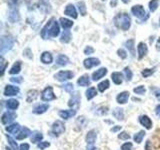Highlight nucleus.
<instances>
[{
  "label": "nucleus",
  "mask_w": 160,
  "mask_h": 150,
  "mask_svg": "<svg viewBox=\"0 0 160 150\" xmlns=\"http://www.w3.org/2000/svg\"><path fill=\"white\" fill-rule=\"evenodd\" d=\"M60 33V27L55 18H51L41 30V37L43 39H49L51 37H57Z\"/></svg>",
  "instance_id": "obj_1"
},
{
  "label": "nucleus",
  "mask_w": 160,
  "mask_h": 150,
  "mask_svg": "<svg viewBox=\"0 0 160 150\" xmlns=\"http://www.w3.org/2000/svg\"><path fill=\"white\" fill-rule=\"evenodd\" d=\"M114 23L119 29L127 31L131 26V18L127 13H118L114 17Z\"/></svg>",
  "instance_id": "obj_2"
},
{
  "label": "nucleus",
  "mask_w": 160,
  "mask_h": 150,
  "mask_svg": "<svg viewBox=\"0 0 160 150\" xmlns=\"http://www.w3.org/2000/svg\"><path fill=\"white\" fill-rule=\"evenodd\" d=\"M14 45V39L9 35H3L1 37V44H0V53L2 55L11 50Z\"/></svg>",
  "instance_id": "obj_3"
},
{
  "label": "nucleus",
  "mask_w": 160,
  "mask_h": 150,
  "mask_svg": "<svg viewBox=\"0 0 160 150\" xmlns=\"http://www.w3.org/2000/svg\"><path fill=\"white\" fill-rule=\"evenodd\" d=\"M131 12L135 17L142 20V21H144V20H146L148 18V14L145 11V9L143 8L142 5H134L131 8Z\"/></svg>",
  "instance_id": "obj_4"
},
{
  "label": "nucleus",
  "mask_w": 160,
  "mask_h": 150,
  "mask_svg": "<svg viewBox=\"0 0 160 150\" xmlns=\"http://www.w3.org/2000/svg\"><path fill=\"white\" fill-rule=\"evenodd\" d=\"M73 76H74V73L72 71H69V70H62V71H59L55 74L54 78L60 82H64V81H67L69 79H72Z\"/></svg>",
  "instance_id": "obj_5"
},
{
  "label": "nucleus",
  "mask_w": 160,
  "mask_h": 150,
  "mask_svg": "<svg viewBox=\"0 0 160 150\" xmlns=\"http://www.w3.org/2000/svg\"><path fill=\"white\" fill-rule=\"evenodd\" d=\"M64 132H65V125L62 121L57 120V121H55L52 124L51 133L54 135V136H59V135H61Z\"/></svg>",
  "instance_id": "obj_6"
},
{
  "label": "nucleus",
  "mask_w": 160,
  "mask_h": 150,
  "mask_svg": "<svg viewBox=\"0 0 160 150\" xmlns=\"http://www.w3.org/2000/svg\"><path fill=\"white\" fill-rule=\"evenodd\" d=\"M41 99L43 101H50V100L56 99V96L53 92V88L51 86H47L41 93Z\"/></svg>",
  "instance_id": "obj_7"
},
{
  "label": "nucleus",
  "mask_w": 160,
  "mask_h": 150,
  "mask_svg": "<svg viewBox=\"0 0 160 150\" xmlns=\"http://www.w3.org/2000/svg\"><path fill=\"white\" fill-rule=\"evenodd\" d=\"M100 64V60L98 58L95 57H89L87 59H85L83 61V65L86 69H91L94 66H97Z\"/></svg>",
  "instance_id": "obj_8"
},
{
  "label": "nucleus",
  "mask_w": 160,
  "mask_h": 150,
  "mask_svg": "<svg viewBox=\"0 0 160 150\" xmlns=\"http://www.w3.org/2000/svg\"><path fill=\"white\" fill-rule=\"evenodd\" d=\"M16 118V114L14 112H10V111H7L2 114V117H1V122L2 124L4 125H7L9 123H11L13 120Z\"/></svg>",
  "instance_id": "obj_9"
},
{
  "label": "nucleus",
  "mask_w": 160,
  "mask_h": 150,
  "mask_svg": "<svg viewBox=\"0 0 160 150\" xmlns=\"http://www.w3.org/2000/svg\"><path fill=\"white\" fill-rule=\"evenodd\" d=\"M20 19V14L19 11L16 7L14 8H10V11L8 14V20L11 23H15V22H18Z\"/></svg>",
  "instance_id": "obj_10"
},
{
  "label": "nucleus",
  "mask_w": 160,
  "mask_h": 150,
  "mask_svg": "<svg viewBox=\"0 0 160 150\" xmlns=\"http://www.w3.org/2000/svg\"><path fill=\"white\" fill-rule=\"evenodd\" d=\"M64 14L67 15V16L71 17L73 19H76L78 17V14H77V11H76V8L73 4H68L66 8L64 10Z\"/></svg>",
  "instance_id": "obj_11"
},
{
  "label": "nucleus",
  "mask_w": 160,
  "mask_h": 150,
  "mask_svg": "<svg viewBox=\"0 0 160 150\" xmlns=\"http://www.w3.org/2000/svg\"><path fill=\"white\" fill-rule=\"evenodd\" d=\"M20 91L18 86H14V85H7L4 89V95L5 96H14L17 95Z\"/></svg>",
  "instance_id": "obj_12"
},
{
  "label": "nucleus",
  "mask_w": 160,
  "mask_h": 150,
  "mask_svg": "<svg viewBox=\"0 0 160 150\" xmlns=\"http://www.w3.org/2000/svg\"><path fill=\"white\" fill-rule=\"evenodd\" d=\"M137 52H138V59H142L148 52V47L144 42H139L137 46Z\"/></svg>",
  "instance_id": "obj_13"
},
{
  "label": "nucleus",
  "mask_w": 160,
  "mask_h": 150,
  "mask_svg": "<svg viewBox=\"0 0 160 150\" xmlns=\"http://www.w3.org/2000/svg\"><path fill=\"white\" fill-rule=\"evenodd\" d=\"M107 74V69L105 67H102V68H99L96 71H94L92 73V80L93 81H97V80L103 78L105 75Z\"/></svg>",
  "instance_id": "obj_14"
},
{
  "label": "nucleus",
  "mask_w": 160,
  "mask_h": 150,
  "mask_svg": "<svg viewBox=\"0 0 160 150\" xmlns=\"http://www.w3.org/2000/svg\"><path fill=\"white\" fill-rule=\"evenodd\" d=\"M80 101H81V96L78 94V93H75L72 95V97L70 98L69 102H68V105L70 107H76L78 108L79 107V104H80Z\"/></svg>",
  "instance_id": "obj_15"
},
{
  "label": "nucleus",
  "mask_w": 160,
  "mask_h": 150,
  "mask_svg": "<svg viewBox=\"0 0 160 150\" xmlns=\"http://www.w3.org/2000/svg\"><path fill=\"white\" fill-rule=\"evenodd\" d=\"M139 122L148 130L152 128V121L147 115H141V116L139 117Z\"/></svg>",
  "instance_id": "obj_16"
},
{
  "label": "nucleus",
  "mask_w": 160,
  "mask_h": 150,
  "mask_svg": "<svg viewBox=\"0 0 160 150\" xmlns=\"http://www.w3.org/2000/svg\"><path fill=\"white\" fill-rule=\"evenodd\" d=\"M59 116L63 119H69L73 117L76 114V110L75 109H69V110H60L59 111Z\"/></svg>",
  "instance_id": "obj_17"
},
{
  "label": "nucleus",
  "mask_w": 160,
  "mask_h": 150,
  "mask_svg": "<svg viewBox=\"0 0 160 150\" xmlns=\"http://www.w3.org/2000/svg\"><path fill=\"white\" fill-rule=\"evenodd\" d=\"M39 10L43 13H48L51 10L49 0H39Z\"/></svg>",
  "instance_id": "obj_18"
},
{
  "label": "nucleus",
  "mask_w": 160,
  "mask_h": 150,
  "mask_svg": "<svg viewBox=\"0 0 160 150\" xmlns=\"http://www.w3.org/2000/svg\"><path fill=\"white\" fill-rule=\"evenodd\" d=\"M90 83H91V80H90V77L88 76V74L82 75V76L77 80V84L79 86H82V87L89 86Z\"/></svg>",
  "instance_id": "obj_19"
},
{
  "label": "nucleus",
  "mask_w": 160,
  "mask_h": 150,
  "mask_svg": "<svg viewBox=\"0 0 160 150\" xmlns=\"http://www.w3.org/2000/svg\"><path fill=\"white\" fill-rule=\"evenodd\" d=\"M129 92L128 91H123L121 93H119L116 97V101L119 104H125L126 102H128V99H129Z\"/></svg>",
  "instance_id": "obj_20"
},
{
  "label": "nucleus",
  "mask_w": 160,
  "mask_h": 150,
  "mask_svg": "<svg viewBox=\"0 0 160 150\" xmlns=\"http://www.w3.org/2000/svg\"><path fill=\"white\" fill-rule=\"evenodd\" d=\"M96 138H97V134L95 130H90L88 131L87 135H86V142L88 145H93L96 141Z\"/></svg>",
  "instance_id": "obj_21"
},
{
  "label": "nucleus",
  "mask_w": 160,
  "mask_h": 150,
  "mask_svg": "<svg viewBox=\"0 0 160 150\" xmlns=\"http://www.w3.org/2000/svg\"><path fill=\"white\" fill-rule=\"evenodd\" d=\"M40 60H41V62L44 63V64H50V63H52V61H53V56H52V54L50 52L45 51V52H43L41 54Z\"/></svg>",
  "instance_id": "obj_22"
},
{
  "label": "nucleus",
  "mask_w": 160,
  "mask_h": 150,
  "mask_svg": "<svg viewBox=\"0 0 160 150\" xmlns=\"http://www.w3.org/2000/svg\"><path fill=\"white\" fill-rule=\"evenodd\" d=\"M31 134V131L27 128V127H24L22 128L20 131L17 133L16 135V139L17 140H22V139H25V138H27L29 135Z\"/></svg>",
  "instance_id": "obj_23"
},
{
  "label": "nucleus",
  "mask_w": 160,
  "mask_h": 150,
  "mask_svg": "<svg viewBox=\"0 0 160 150\" xmlns=\"http://www.w3.org/2000/svg\"><path fill=\"white\" fill-rule=\"evenodd\" d=\"M59 23L62 26V28L65 29V30H68L69 28H71L73 26L72 20L67 19V18H64V17H61V18L59 19Z\"/></svg>",
  "instance_id": "obj_24"
},
{
  "label": "nucleus",
  "mask_w": 160,
  "mask_h": 150,
  "mask_svg": "<svg viewBox=\"0 0 160 150\" xmlns=\"http://www.w3.org/2000/svg\"><path fill=\"white\" fill-rule=\"evenodd\" d=\"M56 63L60 66H65L69 63V58L64 54H59L56 58Z\"/></svg>",
  "instance_id": "obj_25"
},
{
  "label": "nucleus",
  "mask_w": 160,
  "mask_h": 150,
  "mask_svg": "<svg viewBox=\"0 0 160 150\" xmlns=\"http://www.w3.org/2000/svg\"><path fill=\"white\" fill-rule=\"evenodd\" d=\"M72 38L71 32L69 30H64L63 33L61 34V37H60V42L61 43H68L70 42V40Z\"/></svg>",
  "instance_id": "obj_26"
},
{
  "label": "nucleus",
  "mask_w": 160,
  "mask_h": 150,
  "mask_svg": "<svg viewBox=\"0 0 160 150\" xmlns=\"http://www.w3.org/2000/svg\"><path fill=\"white\" fill-rule=\"evenodd\" d=\"M49 105L48 104H40L38 106H36L33 110V113L35 114H43L48 110Z\"/></svg>",
  "instance_id": "obj_27"
},
{
  "label": "nucleus",
  "mask_w": 160,
  "mask_h": 150,
  "mask_svg": "<svg viewBox=\"0 0 160 150\" xmlns=\"http://www.w3.org/2000/svg\"><path fill=\"white\" fill-rule=\"evenodd\" d=\"M111 78H112V81L117 85L121 84L123 82V75L120 72H113L111 74Z\"/></svg>",
  "instance_id": "obj_28"
},
{
  "label": "nucleus",
  "mask_w": 160,
  "mask_h": 150,
  "mask_svg": "<svg viewBox=\"0 0 160 150\" xmlns=\"http://www.w3.org/2000/svg\"><path fill=\"white\" fill-rule=\"evenodd\" d=\"M38 94L39 92L37 91V90H29V91L27 92V97H26V101L27 102H32L34 101L35 99H36L38 97Z\"/></svg>",
  "instance_id": "obj_29"
},
{
  "label": "nucleus",
  "mask_w": 160,
  "mask_h": 150,
  "mask_svg": "<svg viewBox=\"0 0 160 150\" xmlns=\"http://www.w3.org/2000/svg\"><path fill=\"white\" fill-rule=\"evenodd\" d=\"M6 131L11 134H17L20 131V125L18 123H14V124L9 125V126L6 127Z\"/></svg>",
  "instance_id": "obj_30"
},
{
  "label": "nucleus",
  "mask_w": 160,
  "mask_h": 150,
  "mask_svg": "<svg viewBox=\"0 0 160 150\" xmlns=\"http://www.w3.org/2000/svg\"><path fill=\"white\" fill-rule=\"evenodd\" d=\"M19 106V102L16 99H9L8 101H6V107L9 110H15L17 109Z\"/></svg>",
  "instance_id": "obj_31"
},
{
  "label": "nucleus",
  "mask_w": 160,
  "mask_h": 150,
  "mask_svg": "<svg viewBox=\"0 0 160 150\" xmlns=\"http://www.w3.org/2000/svg\"><path fill=\"white\" fill-rule=\"evenodd\" d=\"M125 46L128 49V51L131 53L132 56H135V45H134V40L129 39L125 42Z\"/></svg>",
  "instance_id": "obj_32"
},
{
  "label": "nucleus",
  "mask_w": 160,
  "mask_h": 150,
  "mask_svg": "<svg viewBox=\"0 0 160 150\" xmlns=\"http://www.w3.org/2000/svg\"><path fill=\"white\" fill-rule=\"evenodd\" d=\"M42 138H43V135L41 132L34 131L31 135V142L32 143H39V142H41Z\"/></svg>",
  "instance_id": "obj_33"
},
{
  "label": "nucleus",
  "mask_w": 160,
  "mask_h": 150,
  "mask_svg": "<svg viewBox=\"0 0 160 150\" xmlns=\"http://www.w3.org/2000/svg\"><path fill=\"white\" fill-rule=\"evenodd\" d=\"M20 70H21V62L20 61H16L14 64H13V66L11 67V69L9 70V73L10 74H18L20 72Z\"/></svg>",
  "instance_id": "obj_34"
},
{
  "label": "nucleus",
  "mask_w": 160,
  "mask_h": 150,
  "mask_svg": "<svg viewBox=\"0 0 160 150\" xmlns=\"http://www.w3.org/2000/svg\"><path fill=\"white\" fill-rule=\"evenodd\" d=\"M85 94H86V98L87 100H91L92 98H94L95 96L97 95V90L95 89L94 87H90L86 90V92H85Z\"/></svg>",
  "instance_id": "obj_35"
},
{
  "label": "nucleus",
  "mask_w": 160,
  "mask_h": 150,
  "mask_svg": "<svg viewBox=\"0 0 160 150\" xmlns=\"http://www.w3.org/2000/svg\"><path fill=\"white\" fill-rule=\"evenodd\" d=\"M113 116L117 120H123L124 119V112L121 108H115L113 111Z\"/></svg>",
  "instance_id": "obj_36"
},
{
  "label": "nucleus",
  "mask_w": 160,
  "mask_h": 150,
  "mask_svg": "<svg viewBox=\"0 0 160 150\" xmlns=\"http://www.w3.org/2000/svg\"><path fill=\"white\" fill-rule=\"evenodd\" d=\"M109 86H110V83H109L108 80H104V81L100 82L98 84V90L100 92H104L109 88Z\"/></svg>",
  "instance_id": "obj_37"
},
{
  "label": "nucleus",
  "mask_w": 160,
  "mask_h": 150,
  "mask_svg": "<svg viewBox=\"0 0 160 150\" xmlns=\"http://www.w3.org/2000/svg\"><path fill=\"white\" fill-rule=\"evenodd\" d=\"M145 131L144 130H141V131H139L138 133H136L134 135V137H133V139H134V141L136 142V143H141L142 142V139L144 138V136H145Z\"/></svg>",
  "instance_id": "obj_38"
},
{
  "label": "nucleus",
  "mask_w": 160,
  "mask_h": 150,
  "mask_svg": "<svg viewBox=\"0 0 160 150\" xmlns=\"http://www.w3.org/2000/svg\"><path fill=\"white\" fill-rule=\"evenodd\" d=\"M159 6V2H158V0H150V2H149V10L151 12H154V11H156V9L158 8Z\"/></svg>",
  "instance_id": "obj_39"
},
{
  "label": "nucleus",
  "mask_w": 160,
  "mask_h": 150,
  "mask_svg": "<svg viewBox=\"0 0 160 150\" xmlns=\"http://www.w3.org/2000/svg\"><path fill=\"white\" fill-rule=\"evenodd\" d=\"M77 6H78V9H79V12H80V14L82 15V16L86 15V6H85V2L79 1L77 3Z\"/></svg>",
  "instance_id": "obj_40"
},
{
  "label": "nucleus",
  "mask_w": 160,
  "mask_h": 150,
  "mask_svg": "<svg viewBox=\"0 0 160 150\" xmlns=\"http://www.w3.org/2000/svg\"><path fill=\"white\" fill-rule=\"evenodd\" d=\"M155 72V68H146V69H143L142 70V72H141V74H142V76L144 77V78H146V77H149L150 75H152L153 73Z\"/></svg>",
  "instance_id": "obj_41"
},
{
  "label": "nucleus",
  "mask_w": 160,
  "mask_h": 150,
  "mask_svg": "<svg viewBox=\"0 0 160 150\" xmlns=\"http://www.w3.org/2000/svg\"><path fill=\"white\" fill-rule=\"evenodd\" d=\"M6 138L8 140V143L10 144V146L12 147V150H19L18 149V145H17V142L15 141V140L13 138H11L10 136H8V135H6Z\"/></svg>",
  "instance_id": "obj_42"
},
{
  "label": "nucleus",
  "mask_w": 160,
  "mask_h": 150,
  "mask_svg": "<svg viewBox=\"0 0 160 150\" xmlns=\"http://www.w3.org/2000/svg\"><path fill=\"white\" fill-rule=\"evenodd\" d=\"M133 91H134V93H136L138 95H143V94H145V92H146V89H145L143 85H139V86L135 87L133 89Z\"/></svg>",
  "instance_id": "obj_43"
},
{
  "label": "nucleus",
  "mask_w": 160,
  "mask_h": 150,
  "mask_svg": "<svg viewBox=\"0 0 160 150\" xmlns=\"http://www.w3.org/2000/svg\"><path fill=\"white\" fill-rule=\"evenodd\" d=\"M124 74H125V78H126L127 81H130V80L132 79L133 74H132V71L130 70L129 67H125L124 68Z\"/></svg>",
  "instance_id": "obj_44"
},
{
  "label": "nucleus",
  "mask_w": 160,
  "mask_h": 150,
  "mask_svg": "<svg viewBox=\"0 0 160 150\" xmlns=\"http://www.w3.org/2000/svg\"><path fill=\"white\" fill-rule=\"evenodd\" d=\"M0 65H1V68H0V70H1V76H2V75L4 74L5 69H6V66L8 65V62L3 57H1V59H0Z\"/></svg>",
  "instance_id": "obj_45"
},
{
  "label": "nucleus",
  "mask_w": 160,
  "mask_h": 150,
  "mask_svg": "<svg viewBox=\"0 0 160 150\" xmlns=\"http://www.w3.org/2000/svg\"><path fill=\"white\" fill-rule=\"evenodd\" d=\"M73 84L72 83H65L64 85H63V89L65 90L66 92H68V93H71L72 91H73Z\"/></svg>",
  "instance_id": "obj_46"
},
{
  "label": "nucleus",
  "mask_w": 160,
  "mask_h": 150,
  "mask_svg": "<svg viewBox=\"0 0 160 150\" xmlns=\"http://www.w3.org/2000/svg\"><path fill=\"white\" fill-rule=\"evenodd\" d=\"M117 54H118V56L120 58H122V59H125V58L127 57V52L125 51L124 49H122V48H120V49L117 50Z\"/></svg>",
  "instance_id": "obj_47"
},
{
  "label": "nucleus",
  "mask_w": 160,
  "mask_h": 150,
  "mask_svg": "<svg viewBox=\"0 0 160 150\" xmlns=\"http://www.w3.org/2000/svg\"><path fill=\"white\" fill-rule=\"evenodd\" d=\"M37 146H38V148H39L40 150H43V149H45V148L49 147V146H50V143L47 142V141H41V142H39V143H38Z\"/></svg>",
  "instance_id": "obj_48"
},
{
  "label": "nucleus",
  "mask_w": 160,
  "mask_h": 150,
  "mask_svg": "<svg viewBox=\"0 0 160 150\" xmlns=\"http://www.w3.org/2000/svg\"><path fill=\"white\" fill-rule=\"evenodd\" d=\"M118 138H119V139H121V140H128V139L130 138V135H129L127 132L123 131V132H121V133H119V134H118Z\"/></svg>",
  "instance_id": "obj_49"
},
{
  "label": "nucleus",
  "mask_w": 160,
  "mask_h": 150,
  "mask_svg": "<svg viewBox=\"0 0 160 150\" xmlns=\"http://www.w3.org/2000/svg\"><path fill=\"white\" fill-rule=\"evenodd\" d=\"M20 1H21V0H8V4L10 8H14L17 6Z\"/></svg>",
  "instance_id": "obj_50"
},
{
  "label": "nucleus",
  "mask_w": 160,
  "mask_h": 150,
  "mask_svg": "<svg viewBox=\"0 0 160 150\" xmlns=\"http://www.w3.org/2000/svg\"><path fill=\"white\" fill-rule=\"evenodd\" d=\"M10 81L13 82V83H16V84H18V83H21V82L23 81V78H22L21 76L11 77V78H10Z\"/></svg>",
  "instance_id": "obj_51"
},
{
  "label": "nucleus",
  "mask_w": 160,
  "mask_h": 150,
  "mask_svg": "<svg viewBox=\"0 0 160 150\" xmlns=\"http://www.w3.org/2000/svg\"><path fill=\"white\" fill-rule=\"evenodd\" d=\"M121 150H132V143L126 142L121 146Z\"/></svg>",
  "instance_id": "obj_52"
},
{
  "label": "nucleus",
  "mask_w": 160,
  "mask_h": 150,
  "mask_svg": "<svg viewBox=\"0 0 160 150\" xmlns=\"http://www.w3.org/2000/svg\"><path fill=\"white\" fill-rule=\"evenodd\" d=\"M93 52H94V48L92 46H86L84 49V54H86V55H90Z\"/></svg>",
  "instance_id": "obj_53"
},
{
  "label": "nucleus",
  "mask_w": 160,
  "mask_h": 150,
  "mask_svg": "<svg viewBox=\"0 0 160 150\" xmlns=\"http://www.w3.org/2000/svg\"><path fill=\"white\" fill-rule=\"evenodd\" d=\"M19 150H29V144L28 143H23L20 145Z\"/></svg>",
  "instance_id": "obj_54"
},
{
  "label": "nucleus",
  "mask_w": 160,
  "mask_h": 150,
  "mask_svg": "<svg viewBox=\"0 0 160 150\" xmlns=\"http://www.w3.org/2000/svg\"><path fill=\"white\" fill-rule=\"evenodd\" d=\"M154 95H155V97L157 98V100L160 101V88L154 89Z\"/></svg>",
  "instance_id": "obj_55"
},
{
  "label": "nucleus",
  "mask_w": 160,
  "mask_h": 150,
  "mask_svg": "<svg viewBox=\"0 0 160 150\" xmlns=\"http://www.w3.org/2000/svg\"><path fill=\"white\" fill-rule=\"evenodd\" d=\"M120 129H121V126H115V127L111 128V132H116V131H118V130H120Z\"/></svg>",
  "instance_id": "obj_56"
},
{
  "label": "nucleus",
  "mask_w": 160,
  "mask_h": 150,
  "mask_svg": "<svg viewBox=\"0 0 160 150\" xmlns=\"http://www.w3.org/2000/svg\"><path fill=\"white\" fill-rule=\"evenodd\" d=\"M155 113H156L157 115H159V116H160V104L157 105L156 108H155Z\"/></svg>",
  "instance_id": "obj_57"
},
{
  "label": "nucleus",
  "mask_w": 160,
  "mask_h": 150,
  "mask_svg": "<svg viewBox=\"0 0 160 150\" xmlns=\"http://www.w3.org/2000/svg\"><path fill=\"white\" fill-rule=\"evenodd\" d=\"M156 49L158 50V51H160V37L158 38L157 40V43H156Z\"/></svg>",
  "instance_id": "obj_58"
},
{
  "label": "nucleus",
  "mask_w": 160,
  "mask_h": 150,
  "mask_svg": "<svg viewBox=\"0 0 160 150\" xmlns=\"http://www.w3.org/2000/svg\"><path fill=\"white\" fill-rule=\"evenodd\" d=\"M86 150H99L98 148H96V147H93L92 145H89V146L87 147V149Z\"/></svg>",
  "instance_id": "obj_59"
},
{
  "label": "nucleus",
  "mask_w": 160,
  "mask_h": 150,
  "mask_svg": "<svg viewBox=\"0 0 160 150\" xmlns=\"http://www.w3.org/2000/svg\"><path fill=\"white\" fill-rule=\"evenodd\" d=\"M129 1H130V0H122V2H123V3H128Z\"/></svg>",
  "instance_id": "obj_60"
},
{
  "label": "nucleus",
  "mask_w": 160,
  "mask_h": 150,
  "mask_svg": "<svg viewBox=\"0 0 160 150\" xmlns=\"http://www.w3.org/2000/svg\"><path fill=\"white\" fill-rule=\"evenodd\" d=\"M6 150H11V149H10V148H8V147H7V148H6Z\"/></svg>",
  "instance_id": "obj_61"
},
{
  "label": "nucleus",
  "mask_w": 160,
  "mask_h": 150,
  "mask_svg": "<svg viewBox=\"0 0 160 150\" xmlns=\"http://www.w3.org/2000/svg\"><path fill=\"white\" fill-rule=\"evenodd\" d=\"M159 24H160V22H159Z\"/></svg>",
  "instance_id": "obj_62"
}]
</instances>
